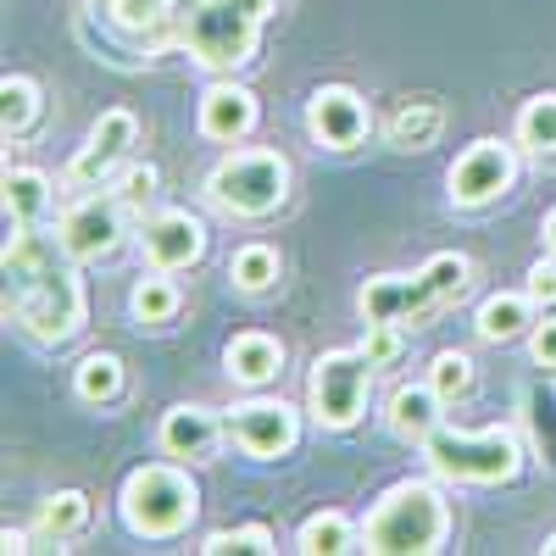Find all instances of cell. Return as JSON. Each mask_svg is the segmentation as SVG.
<instances>
[{
    "mask_svg": "<svg viewBox=\"0 0 556 556\" xmlns=\"http://www.w3.org/2000/svg\"><path fill=\"white\" fill-rule=\"evenodd\" d=\"M451 540V501L434 479L390 484L362 518V551L374 556H434Z\"/></svg>",
    "mask_w": 556,
    "mask_h": 556,
    "instance_id": "cell-2",
    "label": "cell"
},
{
    "mask_svg": "<svg viewBox=\"0 0 556 556\" xmlns=\"http://www.w3.org/2000/svg\"><path fill=\"white\" fill-rule=\"evenodd\" d=\"M223 434H228V429H223L217 412H206V406H195V401H184V406H167V412H162L156 445H162V456H173V462H206V456L217 451Z\"/></svg>",
    "mask_w": 556,
    "mask_h": 556,
    "instance_id": "cell-17",
    "label": "cell"
},
{
    "mask_svg": "<svg viewBox=\"0 0 556 556\" xmlns=\"http://www.w3.org/2000/svg\"><path fill=\"white\" fill-rule=\"evenodd\" d=\"M178 306H184V295H178V285H173V273H146L134 285V295H128V312L139 317V323H151V329H162V323H173L178 317Z\"/></svg>",
    "mask_w": 556,
    "mask_h": 556,
    "instance_id": "cell-29",
    "label": "cell"
},
{
    "mask_svg": "<svg viewBox=\"0 0 556 556\" xmlns=\"http://www.w3.org/2000/svg\"><path fill=\"white\" fill-rule=\"evenodd\" d=\"M206 201L228 217H245L262 223L278 206L290 201V156L285 151H228L212 173H206Z\"/></svg>",
    "mask_w": 556,
    "mask_h": 556,
    "instance_id": "cell-6",
    "label": "cell"
},
{
    "mask_svg": "<svg viewBox=\"0 0 556 556\" xmlns=\"http://www.w3.org/2000/svg\"><path fill=\"white\" fill-rule=\"evenodd\" d=\"M156 184H162V173H156L151 162H134V167L117 178V195H123V206H128L134 217H146V206L156 201Z\"/></svg>",
    "mask_w": 556,
    "mask_h": 556,
    "instance_id": "cell-33",
    "label": "cell"
},
{
    "mask_svg": "<svg viewBox=\"0 0 556 556\" xmlns=\"http://www.w3.org/2000/svg\"><path fill=\"white\" fill-rule=\"evenodd\" d=\"M513 139H518V151H534V156H551V151H556V89H545V96H529V101L518 106Z\"/></svg>",
    "mask_w": 556,
    "mask_h": 556,
    "instance_id": "cell-28",
    "label": "cell"
},
{
    "mask_svg": "<svg viewBox=\"0 0 556 556\" xmlns=\"http://www.w3.org/2000/svg\"><path fill=\"white\" fill-rule=\"evenodd\" d=\"M540 240H545V251L556 256V206L545 212V223H540Z\"/></svg>",
    "mask_w": 556,
    "mask_h": 556,
    "instance_id": "cell-38",
    "label": "cell"
},
{
    "mask_svg": "<svg viewBox=\"0 0 556 556\" xmlns=\"http://www.w3.org/2000/svg\"><path fill=\"white\" fill-rule=\"evenodd\" d=\"M223 429H228V440H235L245 456L273 462V456H290L301 445V412L290 401H278V395H256V401L228 406Z\"/></svg>",
    "mask_w": 556,
    "mask_h": 556,
    "instance_id": "cell-12",
    "label": "cell"
},
{
    "mask_svg": "<svg viewBox=\"0 0 556 556\" xmlns=\"http://www.w3.org/2000/svg\"><path fill=\"white\" fill-rule=\"evenodd\" d=\"M362 323H401V329H429L445 312V295L429 285V273H379L356 290Z\"/></svg>",
    "mask_w": 556,
    "mask_h": 556,
    "instance_id": "cell-11",
    "label": "cell"
},
{
    "mask_svg": "<svg viewBox=\"0 0 556 556\" xmlns=\"http://www.w3.org/2000/svg\"><path fill=\"white\" fill-rule=\"evenodd\" d=\"M529 356H534V367L556 374V317H540L529 329Z\"/></svg>",
    "mask_w": 556,
    "mask_h": 556,
    "instance_id": "cell-36",
    "label": "cell"
},
{
    "mask_svg": "<svg viewBox=\"0 0 556 556\" xmlns=\"http://www.w3.org/2000/svg\"><path fill=\"white\" fill-rule=\"evenodd\" d=\"M195 7L201 0H84V12L139 56H156L167 45H178V28Z\"/></svg>",
    "mask_w": 556,
    "mask_h": 556,
    "instance_id": "cell-8",
    "label": "cell"
},
{
    "mask_svg": "<svg viewBox=\"0 0 556 556\" xmlns=\"http://www.w3.org/2000/svg\"><path fill=\"white\" fill-rule=\"evenodd\" d=\"M273 12H278V0H201L178 28V51H190L195 67L228 78L245 62H256V45Z\"/></svg>",
    "mask_w": 556,
    "mask_h": 556,
    "instance_id": "cell-4",
    "label": "cell"
},
{
    "mask_svg": "<svg viewBox=\"0 0 556 556\" xmlns=\"http://www.w3.org/2000/svg\"><path fill=\"white\" fill-rule=\"evenodd\" d=\"M429 384L440 390V401H445V406H456V401H468V395H473L479 367H473V356H468V351H440V356H434V367H429Z\"/></svg>",
    "mask_w": 556,
    "mask_h": 556,
    "instance_id": "cell-31",
    "label": "cell"
},
{
    "mask_svg": "<svg viewBox=\"0 0 556 556\" xmlns=\"http://www.w3.org/2000/svg\"><path fill=\"white\" fill-rule=\"evenodd\" d=\"M367 128H374V112H367V101L356 96L351 84H323L317 96L306 101V134L317 139L323 151L362 146Z\"/></svg>",
    "mask_w": 556,
    "mask_h": 556,
    "instance_id": "cell-14",
    "label": "cell"
},
{
    "mask_svg": "<svg viewBox=\"0 0 556 556\" xmlns=\"http://www.w3.org/2000/svg\"><path fill=\"white\" fill-rule=\"evenodd\" d=\"M445 128V106L429 96H406L390 117H384V139L395 151H429Z\"/></svg>",
    "mask_w": 556,
    "mask_h": 556,
    "instance_id": "cell-21",
    "label": "cell"
},
{
    "mask_svg": "<svg viewBox=\"0 0 556 556\" xmlns=\"http://www.w3.org/2000/svg\"><path fill=\"white\" fill-rule=\"evenodd\" d=\"M89 518H96V506H89L84 490H56V495H45L34 506V540H45V545L78 540L89 529Z\"/></svg>",
    "mask_w": 556,
    "mask_h": 556,
    "instance_id": "cell-22",
    "label": "cell"
},
{
    "mask_svg": "<svg viewBox=\"0 0 556 556\" xmlns=\"http://www.w3.org/2000/svg\"><path fill=\"white\" fill-rule=\"evenodd\" d=\"M518 184V139H473L445 173V195L462 212L495 206L501 195H513Z\"/></svg>",
    "mask_w": 556,
    "mask_h": 556,
    "instance_id": "cell-9",
    "label": "cell"
},
{
    "mask_svg": "<svg viewBox=\"0 0 556 556\" xmlns=\"http://www.w3.org/2000/svg\"><path fill=\"white\" fill-rule=\"evenodd\" d=\"M0 551H7V556H23V551H34V545H28V529H12V523H7V529H0Z\"/></svg>",
    "mask_w": 556,
    "mask_h": 556,
    "instance_id": "cell-37",
    "label": "cell"
},
{
    "mask_svg": "<svg viewBox=\"0 0 556 556\" xmlns=\"http://www.w3.org/2000/svg\"><path fill=\"white\" fill-rule=\"evenodd\" d=\"M374 356H367L362 345L356 351H323L312 362V374H306V412H312V424L317 429H356L362 424V412H367V395H374Z\"/></svg>",
    "mask_w": 556,
    "mask_h": 556,
    "instance_id": "cell-7",
    "label": "cell"
},
{
    "mask_svg": "<svg viewBox=\"0 0 556 556\" xmlns=\"http://www.w3.org/2000/svg\"><path fill=\"white\" fill-rule=\"evenodd\" d=\"M7 317L34 345H67L84 329V278L78 262L62 251V240L39 235V223H12L7 235Z\"/></svg>",
    "mask_w": 556,
    "mask_h": 556,
    "instance_id": "cell-1",
    "label": "cell"
},
{
    "mask_svg": "<svg viewBox=\"0 0 556 556\" xmlns=\"http://www.w3.org/2000/svg\"><path fill=\"white\" fill-rule=\"evenodd\" d=\"M117 518L139 540H178L201 518V484L184 462H139L117 490Z\"/></svg>",
    "mask_w": 556,
    "mask_h": 556,
    "instance_id": "cell-3",
    "label": "cell"
},
{
    "mask_svg": "<svg viewBox=\"0 0 556 556\" xmlns=\"http://www.w3.org/2000/svg\"><path fill=\"white\" fill-rule=\"evenodd\" d=\"M139 245H146V262L156 273H184L206 256V223L184 206H162L139 228Z\"/></svg>",
    "mask_w": 556,
    "mask_h": 556,
    "instance_id": "cell-15",
    "label": "cell"
},
{
    "mask_svg": "<svg viewBox=\"0 0 556 556\" xmlns=\"http://www.w3.org/2000/svg\"><path fill=\"white\" fill-rule=\"evenodd\" d=\"M540 551H545V556H556V534H551V540H545V545H540Z\"/></svg>",
    "mask_w": 556,
    "mask_h": 556,
    "instance_id": "cell-39",
    "label": "cell"
},
{
    "mask_svg": "<svg viewBox=\"0 0 556 556\" xmlns=\"http://www.w3.org/2000/svg\"><path fill=\"white\" fill-rule=\"evenodd\" d=\"M45 117V96L39 84L23 78V73H7L0 78V134H7V146H17V139H28Z\"/></svg>",
    "mask_w": 556,
    "mask_h": 556,
    "instance_id": "cell-23",
    "label": "cell"
},
{
    "mask_svg": "<svg viewBox=\"0 0 556 556\" xmlns=\"http://www.w3.org/2000/svg\"><path fill=\"white\" fill-rule=\"evenodd\" d=\"M223 367H228V379L245 384V390H267L278 374H285V340H273L262 329H245L223 345Z\"/></svg>",
    "mask_w": 556,
    "mask_h": 556,
    "instance_id": "cell-18",
    "label": "cell"
},
{
    "mask_svg": "<svg viewBox=\"0 0 556 556\" xmlns=\"http://www.w3.org/2000/svg\"><path fill=\"white\" fill-rule=\"evenodd\" d=\"M134 139H139V117H134L128 106L101 112L96 128L84 134L78 156L67 162V184H73V190H101V184L117 173V162L134 151Z\"/></svg>",
    "mask_w": 556,
    "mask_h": 556,
    "instance_id": "cell-13",
    "label": "cell"
},
{
    "mask_svg": "<svg viewBox=\"0 0 556 556\" xmlns=\"http://www.w3.org/2000/svg\"><path fill=\"white\" fill-rule=\"evenodd\" d=\"M295 551L306 556H345V551H362V523H351L345 513H312L295 534Z\"/></svg>",
    "mask_w": 556,
    "mask_h": 556,
    "instance_id": "cell-25",
    "label": "cell"
},
{
    "mask_svg": "<svg viewBox=\"0 0 556 556\" xmlns=\"http://www.w3.org/2000/svg\"><path fill=\"white\" fill-rule=\"evenodd\" d=\"M0 201H7V217L12 223H39L45 206H51V178H45L39 167H7Z\"/></svg>",
    "mask_w": 556,
    "mask_h": 556,
    "instance_id": "cell-26",
    "label": "cell"
},
{
    "mask_svg": "<svg viewBox=\"0 0 556 556\" xmlns=\"http://www.w3.org/2000/svg\"><path fill=\"white\" fill-rule=\"evenodd\" d=\"M523 290H529V301H534V306H556V256H551V251L529 267Z\"/></svg>",
    "mask_w": 556,
    "mask_h": 556,
    "instance_id": "cell-35",
    "label": "cell"
},
{
    "mask_svg": "<svg viewBox=\"0 0 556 556\" xmlns=\"http://www.w3.org/2000/svg\"><path fill=\"white\" fill-rule=\"evenodd\" d=\"M123 384H128V367H123L117 351H89V356L73 367V395H78L84 406H112V401L123 395Z\"/></svg>",
    "mask_w": 556,
    "mask_h": 556,
    "instance_id": "cell-24",
    "label": "cell"
},
{
    "mask_svg": "<svg viewBox=\"0 0 556 556\" xmlns=\"http://www.w3.org/2000/svg\"><path fill=\"white\" fill-rule=\"evenodd\" d=\"M256 117H262L256 96H251L245 84H235V78H212L206 96H201V106H195L201 134L217 139V146H240V139L256 128Z\"/></svg>",
    "mask_w": 556,
    "mask_h": 556,
    "instance_id": "cell-16",
    "label": "cell"
},
{
    "mask_svg": "<svg viewBox=\"0 0 556 556\" xmlns=\"http://www.w3.org/2000/svg\"><path fill=\"white\" fill-rule=\"evenodd\" d=\"M362 351L374 356V367H395L401 351H406V329H401V323H367Z\"/></svg>",
    "mask_w": 556,
    "mask_h": 556,
    "instance_id": "cell-34",
    "label": "cell"
},
{
    "mask_svg": "<svg viewBox=\"0 0 556 556\" xmlns=\"http://www.w3.org/2000/svg\"><path fill=\"white\" fill-rule=\"evenodd\" d=\"M384 417H390V434L424 445V440L445 424V401H440L434 384H401V390L390 395V412H384Z\"/></svg>",
    "mask_w": 556,
    "mask_h": 556,
    "instance_id": "cell-20",
    "label": "cell"
},
{
    "mask_svg": "<svg viewBox=\"0 0 556 556\" xmlns=\"http://www.w3.org/2000/svg\"><path fill=\"white\" fill-rule=\"evenodd\" d=\"M278 551V534L267 523H240V529H217L201 540V556H267Z\"/></svg>",
    "mask_w": 556,
    "mask_h": 556,
    "instance_id": "cell-32",
    "label": "cell"
},
{
    "mask_svg": "<svg viewBox=\"0 0 556 556\" xmlns=\"http://www.w3.org/2000/svg\"><path fill=\"white\" fill-rule=\"evenodd\" d=\"M523 412H529V440H534V456L556 473V390H551V384H529Z\"/></svg>",
    "mask_w": 556,
    "mask_h": 556,
    "instance_id": "cell-30",
    "label": "cell"
},
{
    "mask_svg": "<svg viewBox=\"0 0 556 556\" xmlns=\"http://www.w3.org/2000/svg\"><path fill=\"white\" fill-rule=\"evenodd\" d=\"M278 273H285V262H278V251L262 245V240H251V245H240L235 256H228V285H235L240 295H267L278 285Z\"/></svg>",
    "mask_w": 556,
    "mask_h": 556,
    "instance_id": "cell-27",
    "label": "cell"
},
{
    "mask_svg": "<svg viewBox=\"0 0 556 556\" xmlns=\"http://www.w3.org/2000/svg\"><path fill=\"white\" fill-rule=\"evenodd\" d=\"M534 323H540V317H534L529 290H501V295H490V301L479 306L473 329H479L484 345H513V340H529Z\"/></svg>",
    "mask_w": 556,
    "mask_h": 556,
    "instance_id": "cell-19",
    "label": "cell"
},
{
    "mask_svg": "<svg viewBox=\"0 0 556 556\" xmlns=\"http://www.w3.org/2000/svg\"><path fill=\"white\" fill-rule=\"evenodd\" d=\"M424 456H429V468L440 479L490 490V484H513L523 473L529 451H523L518 429H506V424H495V429H451V424H440L424 440Z\"/></svg>",
    "mask_w": 556,
    "mask_h": 556,
    "instance_id": "cell-5",
    "label": "cell"
},
{
    "mask_svg": "<svg viewBox=\"0 0 556 556\" xmlns=\"http://www.w3.org/2000/svg\"><path fill=\"white\" fill-rule=\"evenodd\" d=\"M128 206H123V195L117 190H89V195H78L67 212H62V223H56V240H62V251L73 256V262H106L117 245H123V235H128Z\"/></svg>",
    "mask_w": 556,
    "mask_h": 556,
    "instance_id": "cell-10",
    "label": "cell"
}]
</instances>
